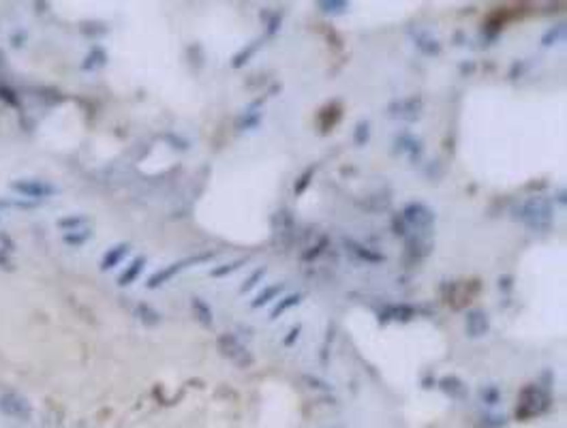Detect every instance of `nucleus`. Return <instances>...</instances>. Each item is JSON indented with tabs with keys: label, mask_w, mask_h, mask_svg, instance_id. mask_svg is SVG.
<instances>
[{
	"label": "nucleus",
	"mask_w": 567,
	"mask_h": 428,
	"mask_svg": "<svg viewBox=\"0 0 567 428\" xmlns=\"http://www.w3.org/2000/svg\"><path fill=\"white\" fill-rule=\"evenodd\" d=\"M398 144L403 146V150H405V152L411 154V159H414V161L420 157L422 148H420V142H418V140H414V138H403V140H398Z\"/></svg>",
	"instance_id": "4be33fe9"
},
{
	"label": "nucleus",
	"mask_w": 567,
	"mask_h": 428,
	"mask_svg": "<svg viewBox=\"0 0 567 428\" xmlns=\"http://www.w3.org/2000/svg\"><path fill=\"white\" fill-rule=\"evenodd\" d=\"M403 221H405V225L414 227L416 231H428L435 223V214L428 206L414 202L403 210Z\"/></svg>",
	"instance_id": "20e7f679"
},
{
	"label": "nucleus",
	"mask_w": 567,
	"mask_h": 428,
	"mask_svg": "<svg viewBox=\"0 0 567 428\" xmlns=\"http://www.w3.org/2000/svg\"><path fill=\"white\" fill-rule=\"evenodd\" d=\"M488 328H491V323H488V315L484 313L482 308H473V310H469L467 313V334L471 336V339H480L488 332Z\"/></svg>",
	"instance_id": "6e6552de"
},
{
	"label": "nucleus",
	"mask_w": 567,
	"mask_h": 428,
	"mask_svg": "<svg viewBox=\"0 0 567 428\" xmlns=\"http://www.w3.org/2000/svg\"><path fill=\"white\" fill-rule=\"evenodd\" d=\"M0 409L9 416H17V418H26L28 416V405L24 398H19L15 394H7L0 398Z\"/></svg>",
	"instance_id": "1a4fd4ad"
},
{
	"label": "nucleus",
	"mask_w": 567,
	"mask_h": 428,
	"mask_svg": "<svg viewBox=\"0 0 567 428\" xmlns=\"http://www.w3.org/2000/svg\"><path fill=\"white\" fill-rule=\"evenodd\" d=\"M548 405H550V394L546 392L542 385H535V383L524 385L518 396L516 416H518V420H529V418L542 416L546 409H548Z\"/></svg>",
	"instance_id": "f03ea898"
},
{
	"label": "nucleus",
	"mask_w": 567,
	"mask_h": 428,
	"mask_svg": "<svg viewBox=\"0 0 567 428\" xmlns=\"http://www.w3.org/2000/svg\"><path fill=\"white\" fill-rule=\"evenodd\" d=\"M315 176V167H308L302 176H300V180L296 182V195H302V193L308 189V184H310V178Z\"/></svg>",
	"instance_id": "a878e982"
},
{
	"label": "nucleus",
	"mask_w": 567,
	"mask_h": 428,
	"mask_svg": "<svg viewBox=\"0 0 567 428\" xmlns=\"http://www.w3.org/2000/svg\"><path fill=\"white\" fill-rule=\"evenodd\" d=\"M349 5L343 3V0H321L319 3V9L323 13H343Z\"/></svg>",
	"instance_id": "412c9836"
},
{
	"label": "nucleus",
	"mask_w": 567,
	"mask_h": 428,
	"mask_svg": "<svg viewBox=\"0 0 567 428\" xmlns=\"http://www.w3.org/2000/svg\"><path fill=\"white\" fill-rule=\"evenodd\" d=\"M88 238H90V231L88 229H73V231H69L67 236H65V242H69V244H82Z\"/></svg>",
	"instance_id": "b1692460"
},
{
	"label": "nucleus",
	"mask_w": 567,
	"mask_h": 428,
	"mask_svg": "<svg viewBox=\"0 0 567 428\" xmlns=\"http://www.w3.org/2000/svg\"><path fill=\"white\" fill-rule=\"evenodd\" d=\"M144 264H146V259H144V257H138V259H133V261H131V264L127 266V270H125L122 275H120L118 283H120L122 287H125V285H131V283H133L135 279L140 277V272L144 270Z\"/></svg>",
	"instance_id": "4468645a"
},
{
	"label": "nucleus",
	"mask_w": 567,
	"mask_h": 428,
	"mask_svg": "<svg viewBox=\"0 0 567 428\" xmlns=\"http://www.w3.org/2000/svg\"><path fill=\"white\" fill-rule=\"evenodd\" d=\"M345 244H347V248L354 253L358 259H362L366 264H379V261H383V255H379V253L370 250V248H366V246H362V244H358L354 240H345Z\"/></svg>",
	"instance_id": "9d476101"
},
{
	"label": "nucleus",
	"mask_w": 567,
	"mask_h": 428,
	"mask_svg": "<svg viewBox=\"0 0 567 428\" xmlns=\"http://www.w3.org/2000/svg\"><path fill=\"white\" fill-rule=\"evenodd\" d=\"M518 219L533 231H546L553 223V204L544 197H529L518 208Z\"/></svg>",
	"instance_id": "f257e3e1"
},
{
	"label": "nucleus",
	"mask_w": 567,
	"mask_h": 428,
	"mask_svg": "<svg viewBox=\"0 0 567 428\" xmlns=\"http://www.w3.org/2000/svg\"><path fill=\"white\" fill-rule=\"evenodd\" d=\"M219 352L236 366L240 368H248L253 364V356L248 354V349L233 336V334H221L219 336Z\"/></svg>",
	"instance_id": "7ed1b4c3"
},
{
	"label": "nucleus",
	"mask_w": 567,
	"mask_h": 428,
	"mask_svg": "<svg viewBox=\"0 0 567 428\" xmlns=\"http://www.w3.org/2000/svg\"><path fill=\"white\" fill-rule=\"evenodd\" d=\"M212 257H214V253H204V255H197V257H186V259H182V261L169 264L167 268H163V270H159V272H154V275L148 279V287H150V289H156L159 285L167 283L171 277L178 275V272H182L184 268H189V266H193V264H200V261H208V259H212Z\"/></svg>",
	"instance_id": "39448f33"
},
{
	"label": "nucleus",
	"mask_w": 567,
	"mask_h": 428,
	"mask_svg": "<svg viewBox=\"0 0 567 428\" xmlns=\"http://www.w3.org/2000/svg\"><path fill=\"white\" fill-rule=\"evenodd\" d=\"M244 261H246V259H236V261H231V264L219 266V268H214V270L210 272V275H212V277H227V275H231V272H236Z\"/></svg>",
	"instance_id": "5701e85b"
},
{
	"label": "nucleus",
	"mask_w": 567,
	"mask_h": 428,
	"mask_svg": "<svg viewBox=\"0 0 567 428\" xmlns=\"http://www.w3.org/2000/svg\"><path fill=\"white\" fill-rule=\"evenodd\" d=\"M264 275H266V268H259V270H255V272H253V275H250V279H248V281H246V283H244V285L240 287V291H242V294H244V291H248V289H253V287H255V285H257V281H261V279H264Z\"/></svg>",
	"instance_id": "cd10ccee"
},
{
	"label": "nucleus",
	"mask_w": 567,
	"mask_h": 428,
	"mask_svg": "<svg viewBox=\"0 0 567 428\" xmlns=\"http://www.w3.org/2000/svg\"><path fill=\"white\" fill-rule=\"evenodd\" d=\"M368 135H370V131H368V122H358V127H356V135H354V142H356L358 146H364V144L368 142Z\"/></svg>",
	"instance_id": "bb28decb"
},
{
	"label": "nucleus",
	"mask_w": 567,
	"mask_h": 428,
	"mask_svg": "<svg viewBox=\"0 0 567 428\" xmlns=\"http://www.w3.org/2000/svg\"><path fill=\"white\" fill-rule=\"evenodd\" d=\"M257 47H259V41H253V43H248V47H244L240 54H236V58H233V67L240 69L244 63H248V58L257 52Z\"/></svg>",
	"instance_id": "6ab92c4d"
},
{
	"label": "nucleus",
	"mask_w": 567,
	"mask_h": 428,
	"mask_svg": "<svg viewBox=\"0 0 567 428\" xmlns=\"http://www.w3.org/2000/svg\"><path fill=\"white\" fill-rule=\"evenodd\" d=\"M302 302V296L300 294H289V296H285L275 308H272V313H270V317L272 319H277L279 315H283L285 310H289V308H293V306H298Z\"/></svg>",
	"instance_id": "a211bd4d"
},
{
	"label": "nucleus",
	"mask_w": 567,
	"mask_h": 428,
	"mask_svg": "<svg viewBox=\"0 0 567 428\" xmlns=\"http://www.w3.org/2000/svg\"><path fill=\"white\" fill-rule=\"evenodd\" d=\"M416 315V308L409 306V304H398V306H389L385 310V317H381V321H387V319H398V321H409Z\"/></svg>",
	"instance_id": "ddd939ff"
},
{
	"label": "nucleus",
	"mask_w": 567,
	"mask_h": 428,
	"mask_svg": "<svg viewBox=\"0 0 567 428\" xmlns=\"http://www.w3.org/2000/svg\"><path fill=\"white\" fill-rule=\"evenodd\" d=\"M193 313H195V319H197L204 328H210V325H212V308L208 306L206 300H202V298H193Z\"/></svg>",
	"instance_id": "f8f14e48"
},
{
	"label": "nucleus",
	"mask_w": 567,
	"mask_h": 428,
	"mask_svg": "<svg viewBox=\"0 0 567 428\" xmlns=\"http://www.w3.org/2000/svg\"><path fill=\"white\" fill-rule=\"evenodd\" d=\"M441 390L445 392V394H449V396H454V398H460L462 394H464V385H462V381L458 379V377H443L441 381Z\"/></svg>",
	"instance_id": "dca6fc26"
},
{
	"label": "nucleus",
	"mask_w": 567,
	"mask_h": 428,
	"mask_svg": "<svg viewBox=\"0 0 567 428\" xmlns=\"http://www.w3.org/2000/svg\"><path fill=\"white\" fill-rule=\"evenodd\" d=\"M389 111H392V116L403 118V120H418L420 111H422V99L420 96H411V99L396 101L389 105Z\"/></svg>",
	"instance_id": "0eeeda50"
},
{
	"label": "nucleus",
	"mask_w": 567,
	"mask_h": 428,
	"mask_svg": "<svg viewBox=\"0 0 567 428\" xmlns=\"http://www.w3.org/2000/svg\"><path fill=\"white\" fill-rule=\"evenodd\" d=\"M482 398L488 403V405H495L497 400H499V390L495 385H488V387H484L482 390Z\"/></svg>",
	"instance_id": "c85d7f7f"
},
{
	"label": "nucleus",
	"mask_w": 567,
	"mask_h": 428,
	"mask_svg": "<svg viewBox=\"0 0 567 428\" xmlns=\"http://www.w3.org/2000/svg\"><path fill=\"white\" fill-rule=\"evenodd\" d=\"M11 189L17 191L19 195L30 197V200H43V197L54 195L56 193V186H52L45 180H17L11 184Z\"/></svg>",
	"instance_id": "423d86ee"
},
{
	"label": "nucleus",
	"mask_w": 567,
	"mask_h": 428,
	"mask_svg": "<svg viewBox=\"0 0 567 428\" xmlns=\"http://www.w3.org/2000/svg\"><path fill=\"white\" fill-rule=\"evenodd\" d=\"M84 223H86V219H84V217H71V219H63V221H61V227H65V229L73 231L75 227H80V225H84Z\"/></svg>",
	"instance_id": "7c9ffc66"
},
{
	"label": "nucleus",
	"mask_w": 567,
	"mask_h": 428,
	"mask_svg": "<svg viewBox=\"0 0 567 428\" xmlns=\"http://www.w3.org/2000/svg\"><path fill=\"white\" fill-rule=\"evenodd\" d=\"M127 253H129V244H116L114 248H109L105 253V257L101 261V268L103 270H109L114 266H118L125 257H127Z\"/></svg>",
	"instance_id": "9b49d317"
},
{
	"label": "nucleus",
	"mask_w": 567,
	"mask_h": 428,
	"mask_svg": "<svg viewBox=\"0 0 567 428\" xmlns=\"http://www.w3.org/2000/svg\"><path fill=\"white\" fill-rule=\"evenodd\" d=\"M300 330H302L300 325H293V328L289 330V336L285 339V345H287V347H291L293 343H296V339L300 336Z\"/></svg>",
	"instance_id": "473e14b6"
},
{
	"label": "nucleus",
	"mask_w": 567,
	"mask_h": 428,
	"mask_svg": "<svg viewBox=\"0 0 567 428\" xmlns=\"http://www.w3.org/2000/svg\"><path fill=\"white\" fill-rule=\"evenodd\" d=\"M323 246H325V240H321V242H319L317 246H312V248H310L308 253H304V255H302V259H304V261H310V259H315V257L319 255V253H321V248H323Z\"/></svg>",
	"instance_id": "2f4dec72"
},
{
	"label": "nucleus",
	"mask_w": 567,
	"mask_h": 428,
	"mask_svg": "<svg viewBox=\"0 0 567 428\" xmlns=\"http://www.w3.org/2000/svg\"><path fill=\"white\" fill-rule=\"evenodd\" d=\"M105 65V54L101 50H94L88 58H86V63H84V69H96V67H101Z\"/></svg>",
	"instance_id": "393cba45"
},
{
	"label": "nucleus",
	"mask_w": 567,
	"mask_h": 428,
	"mask_svg": "<svg viewBox=\"0 0 567 428\" xmlns=\"http://www.w3.org/2000/svg\"><path fill=\"white\" fill-rule=\"evenodd\" d=\"M283 291V283H277V285H270V287H266L261 294L250 302V306L253 308H259V306H264V304H268L270 300H275L279 294Z\"/></svg>",
	"instance_id": "f3484780"
},
{
	"label": "nucleus",
	"mask_w": 567,
	"mask_h": 428,
	"mask_svg": "<svg viewBox=\"0 0 567 428\" xmlns=\"http://www.w3.org/2000/svg\"><path fill=\"white\" fill-rule=\"evenodd\" d=\"M416 45L426 54V56H435V54H439L441 52V45H439V41L435 36H430V34H426V32H422V34H418V39H416Z\"/></svg>",
	"instance_id": "2eb2a0df"
},
{
	"label": "nucleus",
	"mask_w": 567,
	"mask_h": 428,
	"mask_svg": "<svg viewBox=\"0 0 567 428\" xmlns=\"http://www.w3.org/2000/svg\"><path fill=\"white\" fill-rule=\"evenodd\" d=\"M140 313L144 315L142 319H144V321H148V323H156V321H159V317H161L159 313H156V310H152V308H150V306H146V304H142V306H140Z\"/></svg>",
	"instance_id": "c756f323"
},
{
	"label": "nucleus",
	"mask_w": 567,
	"mask_h": 428,
	"mask_svg": "<svg viewBox=\"0 0 567 428\" xmlns=\"http://www.w3.org/2000/svg\"><path fill=\"white\" fill-rule=\"evenodd\" d=\"M563 34H565V24H557L555 28H550L548 32H546V34L542 36V43H544V45H553V43L561 41Z\"/></svg>",
	"instance_id": "aec40b11"
}]
</instances>
